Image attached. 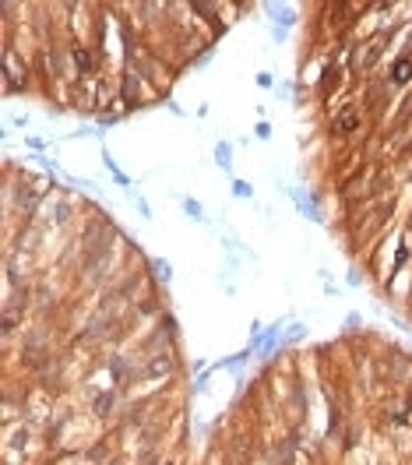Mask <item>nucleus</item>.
<instances>
[{"mask_svg":"<svg viewBox=\"0 0 412 465\" xmlns=\"http://www.w3.org/2000/svg\"><path fill=\"white\" fill-rule=\"evenodd\" d=\"M412 78V60H398L394 64V81H409Z\"/></svg>","mask_w":412,"mask_h":465,"instance_id":"nucleus-1","label":"nucleus"},{"mask_svg":"<svg viewBox=\"0 0 412 465\" xmlns=\"http://www.w3.org/2000/svg\"><path fill=\"white\" fill-rule=\"evenodd\" d=\"M78 64H81V67H88V64H92V56H88L85 50H78Z\"/></svg>","mask_w":412,"mask_h":465,"instance_id":"nucleus-3","label":"nucleus"},{"mask_svg":"<svg viewBox=\"0 0 412 465\" xmlns=\"http://www.w3.org/2000/svg\"><path fill=\"white\" fill-rule=\"evenodd\" d=\"M338 127H342V130H352V127H356V113H342V120H338Z\"/></svg>","mask_w":412,"mask_h":465,"instance_id":"nucleus-2","label":"nucleus"}]
</instances>
